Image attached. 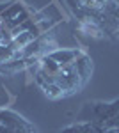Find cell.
I'll return each instance as SVG.
<instances>
[{"instance_id":"cell-1","label":"cell","mask_w":119,"mask_h":133,"mask_svg":"<svg viewBox=\"0 0 119 133\" xmlns=\"http://www.w3.org/2000/svg\"><path fill=\"white\" fill-rule=\"evenodd\" d=\"M36 85L48 99H60L78 92L92 73V61L84 50L57 48L39 57L29 68Z\"/></svg>"},{"instance_id":"cell-2","label":"cell","mask_w":119,"mask_h":133,"mask_svg":"<svg viewBox=\"0 0 119 133\" xmlns=\"http://www.w3.org/2000/svg\"><path fill=\"white\" fill-rule=\"evenodd\" d=\"M0 133H37V130L20 114L0 110Z\"/></svg>"}]
</instances>
